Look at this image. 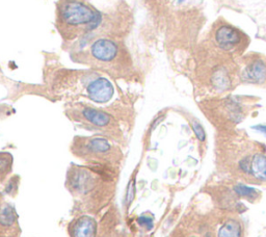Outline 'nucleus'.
I'll return each instance as SVG.
<instances>
[{"mask_svg":"<svg viewBox=\"0 0 266 237\" xmlns=\"http://www.w3.org/2000/svg\"><path fill=\"white\" fill-rule=\"evenodd\" d=\"M67 185L74 197L79 200L95 201V206L100 208V196L109 199L114 187V174L108 166L91 164L90 167H74L68 173Z\"/></svg>","mask_w":266,"mask_h":237,"instance_id":"f257e3e1","label":"nucleus"},{"mask_svg":"<svg viewBox=\"0 0 266 237\" xmlns=\"http://www.w3.org/2000/svg\"><path fill=\"white\" fill-rule=\"evenodd\" d=\"M73 153L90 164L113 166L119 164L121 153L103 137H78L73 143Z\"/></svg>","mask_w":266,"mask_h":237,"instance_id":"f03ea898","label":"nucleus"},{"mask_svg":"<svg viewBox=\"0 0 266 237\" xmlns=\"http://www.w3.org/2000/svg\"><path fill=\"white\" fill-rule=\"evenodd\" d=\"M99 18L97 12L78 0H66L58 8V25L62 32H81L95 26Z\"/></svg>","mask_w":266,"mask_h":237,"instance_id":"7ed1b4c3","label":"nucleus"},{"mask_svg":"<svg viewBox=\"0 0 266 237\" xmlns=\"http://www.w3.org/2000/svg\"><path fill=\"white\" fill-rule=\"evenodd\" d=\"M90 50L92 58L102 63L112 62L120 56L119 45L110 39H98L93 43Z\"/></svg>","mask_w":266,"mask_h":237,"instance_id":"20e7f679","label":"nucleus"},{"mask_svg":"<svg viewBox=\"0 0 266 237\" xmlns=\"http://www.w3.org/2000/svg\"><path fill=\"white\" fill-rule=\"evenodd\" d=\"M214 42L219 49L232 51L242 43V34L229 24L218 26L214 32Z\"/></svg>","mask_w":266,"mask_h":237,"instance_id":"39448f33","label":"nucleus"},{"mask_svg":"<svg viewBox=\"0 0 266 237\" xmlns=\"http://www.w3.org/2000/svg\"><path fill=\"white\" fill-rule=\"evenodd\" d=\"M241 76L244 81L250 83L262 84L266 82V59L260 57L250 59Z\"/></svg>","mask_w":266,"mask_h":237,"instance_id":"423d86ee","label":"nucleus"},{"mask_svg":"<svg viewBox=\"0 0 266 237\" xmlns=\"http://www.w3.org/2000/svg\"><path fill=\"white\" fill-rule=\"evenodd\" d=\"M87 93L89 98L94 102L105 103L108 102L112 98L114 89L108 79L100 77L92 81L88 85Z\"/></svg>","mask_w":266,"mask_h":237,"instance_id":"0eeeda50","label":"nucleus"},{"mask_svg":"<svg viewBox=\"0 0 266 237\" xmlns=\"http://www.w3.org/2000/svg\"><path fill=\"white\" fill-rule=\"evenodd\" d=\"M97 231V222L90 215H81L70 226L71 237H96Z\"/></svg>","mask_w":266,"mask_h":237,"instance_id":"6e6552de","label":"nucleus"},{"mask_svg":"<svg viewBox=\"0 0 266 237\" xmlns=\"http://www.w3.org/2000/svg\"><path fill=\"white\" fill-rule=\"evenodd\" d=\"M80 118L96 128H112L114 125L110 115L102 111L95 110L93 107H83L80 112Z\"/></svg>","mask_w":266,"mask_h":237,"instance_id":"1a4fd4ad","label":"nucleus"},{"mask_svg":"<svg viewBox=\"0 0 266 237\" xmlns=\"http://www.w3.org/2000/svg\"><path fill=\"white\" fill-rule=\"evenodd\" d=\"M249 174L261 181H266V155L257 153L250 157Z\"/></svg>","mask_w":266,"mask_h":237,"instance_id":"9d476101","label":"nucleus"},{"mask_svg":"<svg viewBox=\"0 0 266 237\" xmlns=\"http://www.w3.org/2000/svg\"><path fill=\"white\" fill-rule=\"evenodd\" d=\"M240 234L241 226L236 220L227 221L218 231V237H240Z\"/></svg>","mask_w":266,"mask_h":237,"instance_id":"9b49d317","label":"nucleus"},{"mask_svg":"<svg viewBox=\"0 0 266 237\" xmlns=\"http://www.w3.org/2000/svg\"><path fill=\"white\" fill-rule=\"evenodd\" d=\"M13 157L8 153H0V183H1L7 174L12 170Z\"/></svg>","mask_w":266,"mask_h":237,"instance_id":"f8f14e48","label":"nucleus"},{"mask_svg":"<svg viewBox=\"0 0 266 237\" xmlns=\"http://www.w3.org/2000/svg\"><path fill=\"white\" fill-rule=\"evenodd\" d=\"M213 82H214L216 88L221 89V90H226L229 87V84H230L228 74L223 70L217 71L216 74L214 75Z\"/></svg>","mask_w":266,"mask_h":237,"instance_id":"ddd939ff","label":"nucleus"},{"mask_svg":"<svg viewBox=\"0 0 266 237\" xmlns=\"http://www.w3.org/2000/svg\"><path fill=\"white\" fill-rule=\"evenodd\" d=\"M234 190L237 193L238 196L248 198V199H255L258 196V191L255 189L254 187L246 186V185H237L234 187Z\"/></svg>","mask_w":266,"mask_h":237,"instance_id":"4468645a","label":"nucleus"},{"mask_svg":"<svg viewBox=\"0 0 266 237\" xmlns=\"http://www.w3.org/2000/svg\"><path fill=\"white\" fill-rule=\"evenodd\" d=\"M193 129H194V132L197 136V138L199 139V141L201 142H204L206 139V132L204 130V128L202 127V125L197 122V121H194L193 122Z\"/></svg>","mask_w":266,"mask_h":237,"instance_id":"2eb2a0df","label":"nucleus"},{"mask_svg":"<svg viewBox=\"0 0 266 237\" xmlns=\"http://www.w3.org/2000/svg\"><path fill=\"white\" fill-rule=\"evenodd\" d=\"M253 129H255V130H256V131L261 132V133H263V134L266 135V125L265 124L255 125V126H253Z\"/></svg>","mask_w":266,"mask_h":237,"instance_id":"dca6fc26","label":"nucleus"},{"mask_svg":"<svg viewBox=\"0 0 266 237\" xmlns=\"http://www.w3.org/2000/svg\"><path fill=\"white\" fill-rule=\"evenodd\" d=\"M179 1H180V2H182V1H184V0H179Z\"/></svg>","mask_w":266,"mask_h":237,"instance_id":"f3484780","label":"nucleus"}]
</instances>
